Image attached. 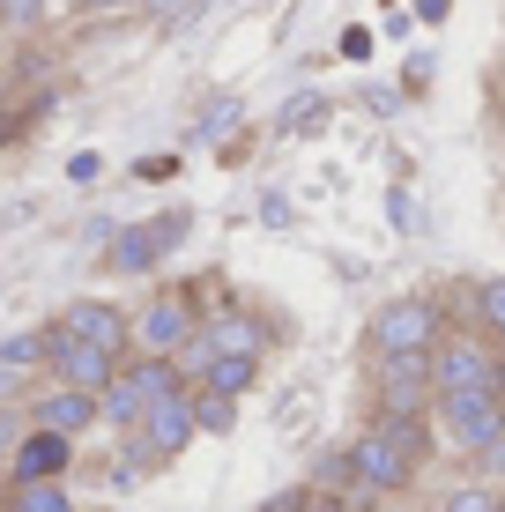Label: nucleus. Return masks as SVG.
Returning a JSON list of instances; mask_svg holds the SVG:
<instances>
[{
  "label": "nucleus",
  "instance_id": "nucleus-1",
  "mask_svg": "<svg viewBox=\"0 0 505 512\" xmlns=\"http://www.w3.org/2000/svg\"><path fill=\"white\" fill-rule=\"evenodd\" d=\"M364 342H372V357H431L446 342L439 297H387L372 312V327H364Z\"/></svg>",
  "mask_w": 505,
  "mask_h": 512
},
{
  "label": "nucleus",
  "instance_id": "nucleus-2",
  "mask_svg": "<svg viewBox=\"0 0 505 512\" xmlns=\"http://www.w3.org/2000/svg\"><path fill=\"white\" fill-rule=\"evenodd\" d=\"M439 394H505V357L498 342H483L476 327L468 334H446L431 349V401Z\"/></svg>",
  "mask_w": 505,
  "mask_h": 512
},
{
  "label": "nucleus",
  "instance_id": "nucleus-3",
  "mask_svg": "<svg viewBox=\"0 0 505 512\" xmlns=\"http://www.w3.org/2000/svg\"><path fill=\"white\" fill-rule=\"evenodd\" d=\"M439 431L454 438L468 461H483L491 446H505V394H439Z\"/></svg>",
  "mask_w": 505,
  "mask_h": 512
},
{
  "label": "nucleus",
  "instance_id": "nucleus-4",
  "mask_svg": "<svg viewBox=\"0 0 505 512\" xmlns=\"http://www.w3.org/2000/svg\"><path fill=\"white\" fill-rule=\"evenodd\" d=\"M186 231H194V216H186V208H171V216H156V223H127V231H112L104 268H112V275H149Z\"/></svg>",
  "mask_w": 505,
  "mask_h": 512
},
{
  "label": "nucleus",
  "instance_id": "nucleus-5",
  "mask_svg": "<svg viewBox=\"0 0 505 512\" xmlns=\"http://www.w3.org/2000/svg\"><path fill=\"white\" fill-rule=\"evenodd\" d=\"M127 327H134V349H142V357H179L186 334H194V297L186 290H156Z\"/></svg>",
  "mask_w": 505,
  "mask_h": 512
},
{
  "label": "nucleus",
  "instance_id": "nucleus-6",
  "mask_svg": "<svg viewBox=\"0 0 505 512\" xmlns=\"http://www.w3.org/2000/svg\"><path fill=\"white\" fill-rule=\"evenodd\" d=\"M45 372H52V386H75V394H104V386L119 379V357H104V349L75 342V334H60V327H45Z\"/></svg>",
  "mask_w": 505,
  "mask_h": 512
},
{
  "label": "nucleus",
  "instance_id": "nucleus-7",
  "mask_svg": "<svg viewBox=\"0 0 505 512\" xmlns=\"http://www.w3.org/2000/svg\"><path fill=\"white\" fill-rule=\"evenodd\" d=\"M350 483L372 490V498H402V490L416 483V461H409V453H394L379 431H357L350 438Z\"/></svg>",
  "mask_w": 505,
  "mask_h": 512
},
{
  "label": "nucleus",
  "instance_id": "nucleus-8",
  "mask_svg": "<svg viewBox=\"0 0 505 512\" xmlns=\"http://www.w3.org/2000/svg\"><path fill=\"white\" fill-rule=\"evenodd\" d=\"M372 394L379 409L372 416H424L431 409V357H372Z\"/></svg>",
  "mask_w": 505,
  "mask_h": 512
},
{
  "label": "nucleus",
  "instance_id": "nucleus-9",
  "mask_svg": "<svg viewBox=\"0 0 505 512\" xmlns=\"http://www.w3.org/2000/svg\"><path fill=\"white\" fill-rule=\"evenodd\" d=\"M127 438H142L156 468H164L171 453H186V446L201 438V431H194V386H186V394H171V401H149V409H142V423H134Z\"/></svg>",
  "mask_w": 505,
  "mask_h": 512
},
{
  "label": "nucleus",
  "instance_id": "nucleus-10",
  "mask_svg": "<svg viewBox=\"0 0 505 512\" xmlns=\"http://www.w3.org/2000/svg\"><path fill=\"white\" fill-rule=\"evenodd\" d=\"M52 327H60V334H75V342H90V349H104V357H127V342H134L127 312H119V305H104V297H67V312H60Z\"/></svg>",
  "mask_w": 505,
  "mask_h": 512
},
{
  "label": "nucleus",
  "instance_id": "nucleus-11",
  "mask_svg": "<svg viewBox=\"0 0 505 512\" xmlns=\"http://www.w3.org/2000/svg\"><path fill=\"white\" fill-rule=\"evenodd\" d=\"M67 468H75V438H52V431H23L8 453V490L23 483H67Z\"/></svg>",
  "mask_w": 505,
  "mask_h": 512
},
{
  "label": "nucleus",
  "instance_id": "nucleus-12",
  "mask_svg": "<svg viewBox=\"0 0 505 512\" xmlns=\"http://www.w3.org/2000/svg\"><path fill=\"white\" fill-rule=\"evenodd\" d=\"M23 423L30 431H52V438H82L97 423V394H75V386H45V394L23 401Z\"/></svg>",
  "mask_w": 505,
  "mask_h": 512
},
{
  "label": "nucleus",
  "instance_id": "nucleus-13",
  "mask_svg": "<svg viewBox=\"0 0 505 512\" xmlns=\"http://www.w3.org/2000/svg\"><path fill=\"white\" fill-rule=\"evenodd\" d=\"M201 342L216 349V357H260V342H268V334H260L253 312H223V320L201 327Z\"/></svg>",
  "mask_w": 505,
  "mask_h": 512
},
{
  "label": "nucleus",
  "instance_id": "nucleus-14",
  "mask_svg": "<svg viewBox=\"0 0 505 512\" xmlns=\"http://www.w3.org/2000/svg\"><path fill=\"white\" fill-rule=\"evenodd\" d=\"M119 379H127L134 394H142V409H149V401H171V394H186V379H179V364H171V357H134Z\"/></svg>",
  "mask_w": 505,
  "mask_h": 512
},
{
  "label": "nucleus",
  "instance_id": "nucleus-15",
  "mask_svg": "<svg viewBox=\"0 0 505 512\" xmlns=\"http://www.w3.org/2000/svg\"><path fill=\"white\" fill-rule=\"evenodd\" d=\"M253 379H260V357H216L208 372L194 379V394H223V401H238V394H253Z\"/></svg>",
  "mask_w": 505,
  "mask_h": 512
},
{
  "label": "nucleus",
  "instance_id": "nucleus-16",
  "mask_svg": "<svg viewBox=\"0 0 505 512\" xmlns=\"http://www.w3.org/2000/svg\"><path fill=\"white\" fill-rule=\"evenodd\" d=\"M372 431H379V438H387V446H394V453H409V461H416V468H424V461H431V423H424V416H372Z\"/></svg>",
  "mask_w": 505,
  "mask_h": 512
},
{
  "label": "nucleus",
  "instance_id": "nucleus-17",
  "mask_svg": "<svg viewBox=\"0 0 505 512\" xmlns=\"http://www.w3.org/2000/svg\"><path fill=\"white\" fill-rule=\"evenodd\" d=\"M468 305H476V334L483 342H505V275H483L476 290H468Z\"/></svg>",
  "mask_w": 505,
  "mask_h": 512
},
{
  "label": "nucleus",
  "instance_id": "nucleus-18",
  "mask_svg": "<svg viewBox=\"0 0 505 512\" xmlns=\"http://www.w3.org/2000/svg\"><path fill=\"white\" fill-rule=\"evenodd\" d=\"M97 423H112V431L127 438L134 423H142V394H134L127 379H112V386H104V394H97Z\"/></svg>",
  "mask_w": 505,
  "mask_h": 512
},
{
  "label": "nucleus",
  "instance_id": "nucleus-19",
  "mask_svg": "<svg viewBox=\"0 0 505 512\" xmlns=\"http://www.w3.org/2000/svg\"><path fill=\"white\" fill-rule=\"evenodd\" d=\"M0 512H75V498H67V483H23L0 498Z\"/></svg>",
  "mask_w": 505,
  "mask_h": 512
},
{
  "label": "nucleus",
  "instance_id": "nucleus-20",
  "mask_svg": "<svg viewBox=\"0 0 505 512\" xmlns=\"http://www.w3.org/2000/svg\"><path fill=\"white\" fill-rule=\"evenodd\" d=\"M38 364H45V327L38 334H0V372L23 379V372H38Z\"/></svg>",
  "mask_w": 505,
  "mask_h": 512
},
{
  "label": "nucleus",
  "instance_id": "nucleus-21",
  "mask_svg": "<svg viewBox=\"0 0 505 512\" xmlns=\"http://www.w3.org/2000/svg\"><path fill=\"white\" fill-rule=\"evenodd\" d=\"M238 423V401H223V394H194V431H231Z\"/></svg>",
  "mask_w": 505,
  "mask_h": 512
},
{
  "label": "nucleus",
  "instance_id": "nucleus-22",
  "mask_svg": "<svg viewBox=\"0 0 505 512\" xmlns=\"http://www.w3.org/2000/svg\"><path fill=\"white\" fill-rule=\"evenodd\" d=\"M498 490H483V483H461V490H446V505L439 512H491Z\"/></svg>",
  "mask_w": 505,
  "mask_h": 512
},
{
  "label": "nucleus",
  "instance_id": "nucleus-23",
  "mask_svg": "<svg viewBox=\"0 0 505 512\" xmlns=\"http://www.w3.org/2000/svg\"><path fill=\"white\" fill-rule=\"evenodd\" d=\"M0 23H8V30H38L45 23V0H0Z\"/></svg>",
  "mask_w": 505,
  "mask_h": 512
},
{
  "label": "nucleus",
  "instance_id": "nucleus-24",
  "mask_svg": "<svg viewBox=\"0 0 505 512\" xmlns=\"http://www.w3.org/2000/svg\"><path fill=\"white\" fill-rule=\"evenodd\" d=\"M231 119H238V97H216V104L201 112V141H216L223 127H231Z\"/></svg>",
  "mask_w": 505,
  "mask_h": 512
},
{
  "label": "nucleus",
  "instance_id": "nucleus-25",
  "mask_svg": "<svg viewBox=\"0 0 505 512\" xmlns=\"http://www.w3.org/2000/svg\"><path fill=\"white\" fill-rule=\"evenodd\" d=\"M320 119H327V104H320V97H305V104H290V112H283V127L298 134V127H320Z\"/></svg>",
  "mask_w": 505,
  "mask_h": 512
},
{
  "label": "nucleus",
  "instance_id": "nucleus-26",
  "mask_svg": "<svg viewBox=\"0 0 505 512\" xmlns=\"http://www.w3.org/2000/svg\"><path fill=\"white\" fill-rule=\"evenodd\" d=\"M342 483H350V446H342V453H327V461H320V490H342Z\"/></svg>",
  "mask_w": 505,
  "mask_h": 512
},
{
  "label": "nucleus",
  "instance_id": "nucleus-27",
  "mask_svg": "<svg viewBox=\"0 0 505 512\" xmlns=\"http://www.w3.org/2000/svg\"><path fill=\"white\" fill-rule=\"evenodd\" d=\"M23 431H30V423H23V409H0V461L15 453V438H23Z\"/></svg>",
  "mask_w": 505,
  "mask_h": 512
},
{
  "label": "nucleus",
  "instance_id": "nucleus-28",
  "mask_svg": "<svg viewBox=\"0 0 505 512\" xmlns=\"http://www.w3.org/2000/svg\"><path fill=\"white\" fill-rule=\"evenodd\" d=\"M387 208H394V223H402V231H416V193H409V186H394Z\"/></svg>",
  "mask_w": 505,
  "mask_h": 512
},
{
  "label": "nucleus",
  "instance_id": "nucleus-29",
  "mask_svg": "<svg viewBox=\"0 0 505 512\" xmlns=\"http://www.w3.org/2000/svg\"><path fill=\"white\" fill-rule=\"evenodd\" d=\"M23 401H30V386L15 379V372H0V409H23Z\"/></svg>",
  "mask_w": 505,
  "mask_h": 512
},
{
  "label": "nucleus",
  "instance_id": "nucleus-30",
  "mask_svg": "<svg viewBox=\"0 0 505 512\" xmlns=\"http://www.w3.org/2000/svg\"><path fill=\"white\" fill-rule=\"evenodd\" d=\"M142 8L156 15V23H179V15H186V0H142Z\"/></svg>",
  "mask_w": 505,
  "mask_h": 512
},
{
  "label": "nucleus",
  "instance_id": "nucleus-31",
  "mask_svg": "<svg viewBox=\"0 0 505 512\" xmlns=\"http://www.w3.org/2000/svg\"><path fill=\"white\" fill-rule=\"evenodd\" d=\"M446 8H454V0H416V15H424V23H439Z\"/></svg>",
  "mask_w": 505,
  "mask_h": 512
},
{
  "label": "nucleus",
  "instance_id": "nucleus-32",
  "mask_svg": "<svg viewBox=\"0 0 505 512\" xmlns=\"http://www.w3.org/2000/svg\"><path fill=\"white\" fill-rule=\"evenodd\" d=\"M82 8H97V15H104V8H142V0H82Z\"/></svg>",
  "mask_w": 505,
  "mask_h": 512
},
{
  "label": "nucleus",
  "instance_id": "nucleus-33",
  "mask_svg": "<svg viewBox=\"0 0 505 512\" xmlns=\"http://www.w3.org/2000/svg\"><path fill=\"white\" fill-rule=\"evenodd\" d=\"M0 141H8V97H0Z\"/></svg>",
  "mask_w": 505,
  "mask_h": 512
},
{
  "label": "nucleus",
  "instance_id": "nucleus-34",
  "mask_svg": "<svg viewBox=\"0 0 505 512\" xmlns=\"http://www.w3.org/2000/svg\"><path fill=\"white\" fill-rule=\"evenodd\" d=\"M491 512H505V490H498V498H491Z\"/></svg>",
  "mask_w": 505,
  "mask_h": 512
}]
</instances>
